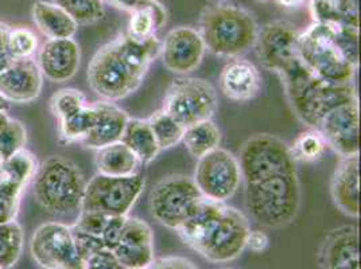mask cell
<instances>
[{"label":"cell","mask_w":361,"mask_h":269,"mask_svg":"<svg viewBox=\"0 0 361 269\" xmlns=\"http://www.w3.org/2000/svg\"><path fill=\"white\" fill-rule=\"evenodd\" d=\"M159 54L161 41L157 35L139 41L126 32L102 47L90 61V87L106 101L126 99L139 89Z\"/></svg>","instance_id":"obj_1"},{"label":"cell","mask_w":361,"mask_h":269,"mask_svg":"<svg viewBox=\"0 0 361 269\" xmlns=\"http://www.w3.org/2000/svg\"><path fill=\"white\" fill-rule=\"evenodd\" d=\"M250 230V221L243 211L202 198L176 232L208 261L229 263L245 249Z\"/></svg>","instance_id":"obj_2"},{"label":"cell","mask_w":361,"mask_h":269,"mask_svg":"<svg viewBox=\"0 0 361 269\" xmlns=\"http://www.w3.org/2000/svg\"><path fill=\"white\" fill-rule=\"evenodd\" d=\"M281 78L294 115L310 130H317L334 108L357 100L353 84L326 82L310 73L301 60L293 63Z\"/></svg>","instance_id":"obj_3"},{"label":"cell","mask_w":361,"mask_h":269,"mask_svg":"<svg viewBox=\"0 0 361 269\" xmlns=\"http://www.w3.org/2000/svg\"><path fill=\"white\" fill-rule=\"evenodd\" d=\"M259 26L254 15L238 6L213 4L200 19V34L208 51L219 57L239 58L255 47Z\"/></svg>","instance_id":"obj_4"},{"label":"cell","mask_w":361,"mask_h":269,"mask_svg":"<svg viewBox=\"0 0 361 269\" xmlns=\"http://www.w3.org/2000/svg\"><path fill=\"white\" fill-rule=\"evenodd\" d=\"M301 183L298 174L275 175L245 183V206L264 227L278 229L291 224L301 208Z\"/></svg>","instance_id":"obj_5"},{"label":"cell","mask_w":361,"mask_h":269,"mask_svg":"<svg viewBox=\"0 0 361 269\" xmlns=\"http://www.w3.org/2000/svg\"><path fill=\"white\" fill-rule=\"evenodd\" d=\"M34 196L49 213L65 215L81 210L87 182L75 162L51 156L34 175Z\"/></svg>","instance_id":"obj_6"},{"label":"cell","mask_w":361,"mask_h":269,"mask_svg":"<svg viewBox=\"0 0 361 269\" xmlns=\"http://www.w3.org/2000/svg\"><path fill=\"white\" fill-rule=\"evenodd\" d=\"M336 26L313 23L305 32H300L298 57L318 78L331 84H352L357 66L337 45Z\"/></svg>","instance_id":"obj_7"},{"label":"cell","mask_w":361,"mask_h":269,"mask_svg":"<svg viewBox=\"0 0 361 269\" xmlns=\"http://www.w3.org/2000/svg\"><path fill=\"white\" fill-rule=\"evenodd\" d=\"M238 161L245 183L275 175L297 174V163L291 156L290 147L274 134H259L250 137L243 144Z\"/></svg>","instance_id":"obj_8"},{"label":"cell","mask_w":361,"mask_h":269,"mask_svg":"<svg viewBox=\"0 0 361 269\" xmlns=\"http://www.w3.org/2000/svg\"><path fill=\"white\" fill-rule=\"evenodd\" d=\"M217 105V92L211 82L196 77H180L169 87L164 111L188 128L212 120Z\"/></svg>","instance_id":"obj_9"},{"label":"cell","mask_w":361,"mask_h":269,"mask_svg":"<svg viewBox=\"0 0 361 269\" xmlns=\"http://www.w3.org/2000/svg\"><path fill=\"white\" fill-rule=\"evenodd\" d=\"M202 198L193 178L180 174L166 177L150 192L151 215L159 224L177 230Z\"/></svg>","instance_id":"obj_10"},{"label":"cell","mask_w":361,"mask_h":269,"mask_svg":"<svg viewBox=\"0 0 361 269\" xmlns=\"http://www.w3.org/2000/svg\"><path fill=\"white\" fill-rule=\"evenodd\" d=\"M145 186V177L137 173L130 177L97 174L87 183L81 210L100 211L108 217L128 215Z\"/></svg>","instance_id":"obj_11"},{"label":"cell","mask_w":361,"mask_h":269,"mask_svg":"<svg viewBox=\"0 0 361 269\" xmlns=\"http://www.w3.org/2000/svg\"><path fill=\"white\" fill-rule=\"evenodd\" d=\"M193 180L205 199L226 204L243 180L239 161L232 152L219 147L197 161Z\"/></svg>","instance_id":"obj_12"},{"label":"cell","mask_w":361,"mask_h":269,"mask_svg":"<svg viewBox=\"0 0 361 269\" xmlns=\"http://www.w3.org/2000/svg\"><path fill=\"white\" fill-rule=\"evenodd\" d=\"M30 251L42 268H85V263L75 249L72 227L61 223L41 225L32 234Z\"/></svg>","instance_id":"obj_13"},{"label":"cell","mask_w":361,"mask_h":269,"mask_svg":"<svg viewBox=\"0 0 361 269\" xmlns=\"http://www.w3.org/2000/svg\"><path fill=\"white\" fill-rule=\"evenodd\" d=\"M300 31L286 20H275L259 30L256 39V54L262 66L276 75H282L300 60L298 57Z\"/></svg>","instance_id":"obj_14"},{"label":"cell","mask_w":361,"mask_h":269,"mask_svg":"<svg viewBox=\"0 0 361 269\" xmlns=\"http://www.w3.org/2000/svg\"><path fill=\"white\" fill-rule=\"evenodd\" d=\"M207 47L200 31L180 26L166 34L161 42V57L166 69L176 75L195 72L205 57Z\"/></svg>","instance_id":"obj_15"},{"label":"cell","mask_w":361,"mask_h":269,"mask_svg":"<svg viewBox=\"0 0 361 269\" xmlns=\"http://www.w3.org/2000/svg\"><path fill=\"white\" fill-rule=\"evenodd\" d=\"M359 100H353L331 111L317 131L340 158L352 156L359 155Z\"/></svg>","instance_id":"obj_16"},{"label":"cell","mask_w":361,"mask_h":269,"mask_svg":"<svg viewBox=\"0 0 361 269\" xmlns=\"http://www.w3.org/2000/svg\"><path fill=\"white\" fill-rule=\"evenodd\" d=\"M44 75L32 58L16 60L0 73V94L10 103H31L42 92Z\"/></svg>","instance_id":"obj_17"},{"label":"cell","mask_w":361,"mask_h":269,"mask_svg":"<svg viewBox=\"0 0 361 269\" xmlns=\"http://www.w3.org/2000/svg\"><path fill=\"white\" fill-rule=\"evenodd\" d=\"M80 46L73 38L49 39L38 54L41 73L51 82H66L75 77L80 68Z\"/></svg>","instance_id":"obj_18"},{"label":"cell","mask_w":361,"mask_h":269,"mask_svg":"<svg viewBox=\"0 0 361 269\" xmlns=\"http://www.w3.org/2000/svg\"><path fill=\"white\" fill-rule=\"evenodd\" d=\"M322 269H359V232L356 226L344 225L331 230L319 249Z\"/></svg>","instance_id":"obj_19"},{"label":"cell","mask_w":361,"mask_h":269,"mask_svg":"<svg viewBox=\"0 0 361 269\" xmlns=\"http://www.w3.org/2000/svg\"><path fill=\"white\" fill-rule=\"evenodd\" d=\"M359 165V155L343 156L331 177V199L337 209L352 218H357L360 214Z\"/></svg>","instance_id":"obj_20"},{"label":"cell","mask_w":361,"mask_h":269,"mask_svg":"<svg viewBox=\"0 0 361 269\" xmlns=\"http://www.w3.org/2000/svg\"><path fill=\"white\" fill-rule=\"evenodd\" d=\"M93 106L97 112V120L88 136L81 142L85 147L99 150L109 144L121 142L124 130L128 123V115L114 104V101L102 100L94 103Z\"/></svg>","instance_id":"obj_21"},{"label":"cell","mask_w":361,"mask_h":269,"mask_svg":"<svg viewBox=\"0 0 361 269\" xmlns=\"http://www.w3.org/2000/svg\"><path fill=\"white\" fill-rule=\"evenodd\" d=\"M260 85V73L250 61H232L226 63L220 75V89L226 99L238 103L252 100L259 93Z\"/></svg>","instance_id":"obj_22"},{"label":"cell","mask_w":361,"mask_h":269,"mask_svg":"<svg viewBox=\"0 0 361 269\" xmlns=\"http://www.w3.org/2000/svg\"><path fill=\"white\" fill-rule=\"evenodd\" d=\"M37 170V159L25 149L6 161H0V193L20 198Z\"/></svg>","instance_id":"obj_23"},{"label":"cell","mask_w":361,"mask_h":269,"mask_svg":"<svg viewBox=\"0 0 361 269\" xmlns=\"http://www.w3.org/2000/svg\"><path fill=\"white\" fill-rule=\"evenodd\" d=\"M32 19L49 39L73 38L78 25L54 3L37 0L32 4Z\"/></svg>","instance_id":"obj_24"},{"label":"cell","mask_w":361,"mask_h":269,"mask_svg":"<svg viewBox=\"0 0 361 269\" xmlns=\"http://www.w3.org/2000/svg\"><path fill=\"white\" fill-rule=\"evenodd\" d=\"M94 165L102 175L130 177L136 174L140 162L124 143L118 142L99 149L94 156Z\"/></svg>","instance_id":"obj_25"},{"label":"cell","mask_w":361,"mask_h":269,"mask_svg":"<svg viewBox=\"0 0 361 269\" xmlns=\"http://www.w3.org/2000/svg\"><path fill=\"white\" fill-rule=\"evenodd\" d=\"M121 143L133 151L142 165H149L161 152L147 120H128Z\"/></svg>","instance_id":"obj_26"},{"label":"cell","mask_w":361,"mask_h":269,"mask_svg":"<svg viewBox=\"0 0 361 269\" xmlns=\"http://www.w3.org/2000/svg\"><path fill=\"white\" fill-rule=\"evenodd\" d=\"M220 142V130L212 120L201 121L185 128V132L182 136V143L185 149L197 161L212 151L219 149Z\"/></svg>","instance_id":"obj_27"},{"label":"cell","mask_w":361,"mask_h":269,"mask_svg":"<svg viewBox=\"0 0 361 269\" xmlns=\"http://www.w3.org/2000/svg\"><path fill=\"white\" fill-rule=\"evenodd\" d=\"M27 132L22 121L13 119L8 113H0V161H6L25 149Z\"/></svg>","instance_id":"obj_28"},{"label":"cell","mask_w":361,"mask_h":269,"mask_svg":"<svg viewBox=\"0 0 361 269\" xmlns=\"http://www.w3.org/2000/svg\"><path fill=\"white\" fill-rule=\"evenodd\" d=\"M147 121L161 151L173 149L182 142L185 128L164 109L155 112Z\"/></svg>","instance_id":"obj_29"},{"label":"cell","mask_w":361,"mask_h":269,"mask_svg":"<svg viewBox=\"0 0 361 269\" xmlns=\"http://www.w3.org/2000/svg\"><path fill=\"white\" fill-rule=\"evenodd\" d=\"M97 112L93 105H85L75 115L60 120L61 137L65 142H82L94 127Z\"/></svg>","instance_id":"obj_30"},{"label":"cell","mask_w":361,"mask_h":269,"mask_svg":"<svg viewBox=\"0 0 361 269\" xmlns=\"http://www.w3.org/2000/svg\"><path fill=\"white\" fill-rule=\"evenodd\" d=\"M23 249V232L16 221L0 225V268L14 267Z\"/></svg>","instance_id":"obj_31"},{"label":"cell","mask_w":361,"mask_h":269,"mask_svg":"<svg viewBox=\"0 0 361 269\" xmlns=\"http://www.w3.org/2000/svg\"><path fill=\"white\" fill-rule=\"evenodd\" d=\"M290 147V152L295 163H313L322 158L326 150V143L317 130H310L297 136Z\"/></svg>","instance_id":"obj_32"},{"label":"cell","mask_w":361,"mask_h":269,"mask_svg":"<svg viewBox=\"0 0 361 269\" xmlns=\"http://www.w3.org/2000/svg\"><path fill=\"white\" fill-rule=\"evenodd\" d=\"M54 4L61 7L78 26L93 25L106 15L103 0H54Z\"/></svg>","instance_id":"obj_33"},{"label":"cell","mask_w":361,"mask_h":269,"mask_svg":"<svg viewBox=\"0 0 361 269\" xmlns=\"http://www.w3.org/2000/svg\"><path fill=\"white\" fill-rule=\"evenodd\" d=\"M166 19L167 18L157 14L152 10H137L131 13L127 34L135 39L145 41L155 35V31L165 25Z\"/></svg>","instance_id":"obj_34"},{"label":"cell","mask_w":361,"mask_h":269,"mask_svg":"<svg viewBox=\"0 0 361 269\" xmlns=\"http://www.w3.org/2000/svg\"><path fill=\"white\" fill-rule=\"evenodd\" d=\"M87 105V99L82 92L73 89V88H65L53 94L50 99V109L53 115L57 119L63 120L80 109H82Z\"/></svg>","instance_id":"obj_35"},{"label":"cell","mask_w":361,"mask_h":269,"mask_svg":"<svg viewBox=\"0 0 361 269\" xmlns=\"http://www.w3.org/2000/svg\"><path fill=\"white\" fill-rule=\"evenodd\" d=\"M8 49L14 60L32 58L38 49V38L30 29H11L8 35Z\"/></svg>","instance_id":"obj_36"},{"label":"cell","mask_w":361,"mask_h":269,"mask_svg":"<svg viewBox=\"0 0 361 269\" xmlns=\"http://www.w3.org/2000/svg\"><path fill=\"white\" fill-rule=\"evenodd\" d=\"M119 244L127 246H154L150 225L136 217L127 215Z\"/></svg>","instance_id":"obj_37"},{"label":"cell","mask_w":361,"mask_h":269,"mask_svg":"<svg viewBox=\"0 0 361 269\" xmlns=\"http://www.w3.org/2000/svg\"><path fill=\"white\" fill-rule=\"evenodd\" d=\"M114 254L126 269L146 268L154 260V246H127L119 244Z\"/></svg>","instance_id":"obj_38"},{"label":"cell","mask_w":361,"mask_h":269,"mask_svg":"<svg viewBox=\"0 0 361 269\" xmlns=\"http://www.w3.org/2000/svg\"><path fill=\"white\" fill-rule=\"evenodd\" d=\"M310 11L314 23L350 25L348 23L337 0H310Z\"/></svg>","instance_id":"obj_39"},{"label":"cell","mask_w":361,"mask_h":269,"mask_svg":"<svg viewBox=\"0 0 361 269\" xmlns=\"http://www.w3.org/2000/svg\"><path fill=\"white\" fill-rule=\"evenodd\" d=\"M106 221H108V215L100 213V211L80 210V214H78L75 225L72 227L75 230L102 237V233L106 227Z\"/></svg>","instance_id":"obj_40"},{"label":"cell","mask_w":361,"mask_h":269,"mask_svg":"<svg viewBox=\"0 0 361 269\" xmlns=\"http://www.w3.org/2000/svg\"><path fill=\"white\" fill-rule=\"evenodd\" d=\"M72 227V226H71ZM73 233V239H75V249L77 254L81 257V260L85 263L90 256L104 249V242L100 236H94L90 233H84L80 230H75L72 227Z\"/></svg>","instance_id":"obj_41"},{"label":"cell","mask_w":361,"mask_h":269,"mask_svg":"<svg viewBox=\"0 0 361 269\" xmlns=\"http://www.w3.org/2000/svg\"><path fill=\"white\" fill-rule=\"evenodd\" d=\"M126 217L127 215H112V217H108L106 227H104V230L102 233V239H103L106 249L114 251L119 245L121 233H123V229H124Z\"/></svg>","instance_id":"obj_42"},{"label":"cell","mask_w":361,"mask_h":269,"mask_svg":"<svg viewBox=\"0 0 361 269\" xmlns=\"http://www.w3.org/2000/svg\"><path fill=\"white\" fill-rule=\"evenodd\" d=\"M84 269H126L123 267L119 258L114 251L111 249H102L99 252L90 256V258L85 261V268Z\"/></svg>","instance_id":"obj_43"},{"label":"cell","mask_w":361,"mask_h":269,"mask_svg":"<svg viewBox=\"0 0 361 269\" xmlns=\"http://www.w3.org/2000/svg\"><path fill=\"white\" fill-rule=\"evenodd\" d=\"M112 4H115L116 7L123 8L126 11L134 13L137 10H152L157 14H159L164 18H167L166 8L162 3H159L158 0H109Z\"/></svg>","instance_id":"obj_44"},{"label":"cell","mask_w":361,"mask_h":269,"mask_svg":"<svg viewBox=\"0 0 361 269\" xmlns=\"http://www.w3.org/2000/svg\"><path fill=\"white\" fill-rule=\"evenodd\" d=\"M143 269H198L193 261L180 256H169L162 258H154Z\"/></svg>","instance_id":"obj_45"},{"label":"cell","mask_w":361,"mask_h":269,"mask_svg":"<svg viewBox=\"0 0 361 269\" xmlns=\"http://www.w3.org/2000/svg\"><path fill=\"white\" fill-rule=\"evenodd\" d=\"M20 198L0 193V225L16 221Z\"/></svg>","instance_id":"obj_46"},{"label":"cell","mask_w":361,"mask_h":269,"mask_svg":"<svg viewBox=\"0 0 361 269\" xmlns=\"http://www.w3.org/2000/svg\"><path fill=\"white\" fill-rule=\"evenodd\" d=\"M11 27L6 23L0 22V73L6 70L13 62L14 58L8 49V35H10Z\"/></svg>","instance_id":"obj_47"},{"label":"cell","mask_w":361,"mask_h":269,"mask_svg":"<svg viewBox=\"0 0 361 269\" xmlns=\"http://www.w3.org/2000/svg\"><path fill=\"white\" fill-rule=\"evenodd\" d=\"M270 239L263 230H250L247 241H245V248H248L252 254H262L269 248Z\"/></svg>","instance_id":"obj_48"},{"label":"cell","mask_w":361,"mask_h":269,"mask_svg":"<svg viewBox=\"0 0 361 269\" xmlns=\"http://www.w3.org/2000/svg\"><path fill=\"white\" fill-rule=\"evenodd\" d=\"M276 1L285 7H298L303 3V0H276Z\"/></svg>","instance_id":"obj_49"},{"label":"cell","mask_w":361,"mask_h":269,"mask_svg":"<svg viewBox=\"0 0 361 269\" xmlns=\"http://www.w3.org/2000/svg\"><path fill=\"white\" fill-rule=\"evenodd\" d=\"M8 111H10V101L0 94V113H7Z\"/></svg>","instance_id":"obj_50"},{"label":"cell","mask_w":361,"mask_h":269,"mask_svg":"<svg viewBox=\"0 0 361 269\" xmlns=\"http://www.w3.org/2000/svg\"><path fill=\"white\" fill-rule=\"evenodd\" d=\"M207 1H209L212 4H224L228 0H207Z\"/></svg>","instance_id":"obj_51"},{"label":"cell","mask_w":361,"mask_h":269,"mask_svg":"<svg viewBox=\"0 0 361 269\" xmlns=\"http://www.w3.org/2000/svg\"><path fill=\"white\" fill-rule=\"evenodd\" d=\"M223 269H231V268H223Z\"/></svg>","instance_id":"obj_52"},{"label":"cell","mask_w":361,"mask_h":269,"mask_svg":"<svg viewBox=\"0 0 361 269\" xmlns=\"http://www.w3.org/2000/svg\"><path fill=\"white\" fill-rule=\"evenodd\" d=\"M0 269H6V268H0Z\"/></svg>","instance_id":"obj_53"}]
</instances>
